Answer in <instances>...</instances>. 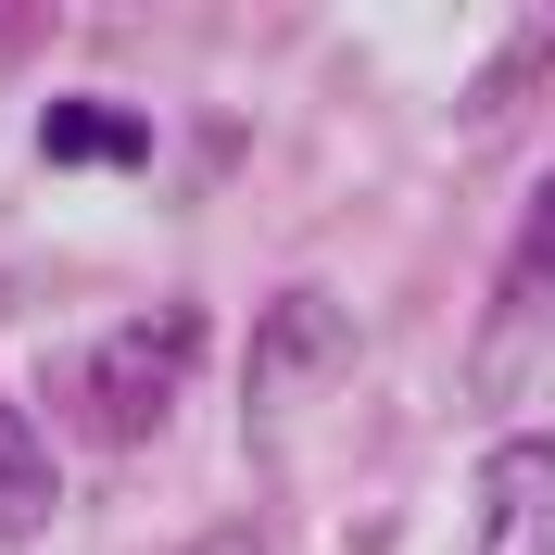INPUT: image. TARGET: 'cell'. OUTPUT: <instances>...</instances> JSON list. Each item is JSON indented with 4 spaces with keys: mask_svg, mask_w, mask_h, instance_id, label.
<instances>
[{
    "mask_svg": "<svg viewBox=\"0 0 555 555\" xmlns=\"http://www.w3.org/2000/svg\"><path fill=\"white\" fill-rule=\"evenodd\" d=\"M190 304L152 315V328H114V341H76L64 366H51V391H64V416L89 429V442H152L177 404V366H190Z\"/></svg>",
    "mask_w": 555,
    "mask_h": 555,
    "instance_id": "1",
    "label": "cell"
},
{
    "mask_svg": "<svg viewBox=\"0 0 555 555\" xmlns=\"http://www.w3.org/2000/svg\"><path fill=\"white\" fill-rule=\"evenodd\" d=\"M341 366H353V304H341V291H278V304L253 315L241 391H253L266 416H291L304 391H341Z\"/></svg>",
    "mask_w": 555,
    "mask_h": 555,
    "instance_id": "2",
    "label": "cell"
},
{
    "mask_svg": "<svg viewBox=\"0 0 555 555\" xmlns=\"http://www.w3.org/2000/svg\"><path fill=\"white\" fill-rule=\"evenodd\" d=\"M467 555H555V442H492L480 454V530Z\"/></svg>",
    "mask_w": 555,
    "mask_h": 555,
    "instance_id": "3",
    "label": "cell"
},
{
    "mask_svg": "<svg viewBox=\"0 0 555 555\" xmlns=\"http://www.w3.org/2000/svg\"><path fill=\"white\" fill-rule=\"evenodd\" d=\"M543 328H555V177L530 190L518 241H505V278H492V379H505V353L543 341Z\"/></svg>",
    "mask_w": 555,
    "mask_h": 555,
    "instance_id": "4",
    "label": "cell"
},
{
    "mask_svg": "<svg viewBox=\"0 0 555 555\" xmlns=\"http://www.w3.org/2000/svg\"><path fill=\"white\" fill-rule=\"evenodd\" d=\"M51 505H64V467H51V442H38L26 404H0V543H38Z\"/></svg>",
    "mask_w": 555,
    "mask_h": 555,
    "instance_id": "5",
    "label": "cell"
},
{
    "mask_svg": "<svg viewBox=\"0 0 555 555\" xmlns=\"http://www.w3.org/2000/svg\"><path fill=\"white\" fill-rule=\"evenodd\" d=\"M38 152L51 165H152V114H127V102H51L38 114Z\"/></svg>",
    "mask_w": 555,
    "mask_h": 555,
    "instance_id": "6",
    "label": "cell"
}]
</instances>
